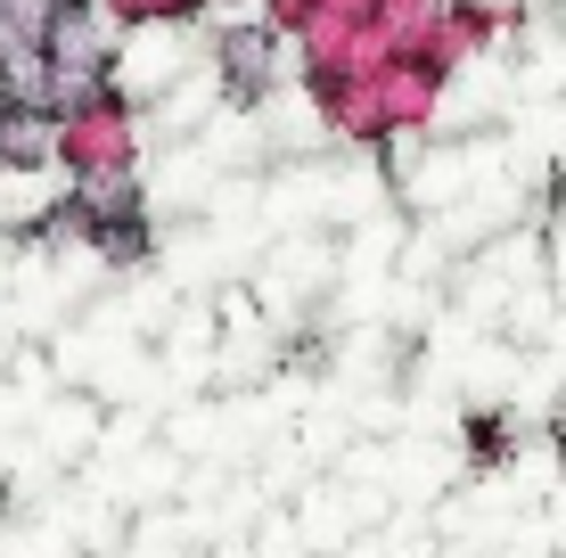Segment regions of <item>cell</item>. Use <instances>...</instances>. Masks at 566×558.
<instances>
[{
  "instance_id": "obj_1",
  "label": "cell",
  "mask_w": 566,
  "mask_h": 558,
  "mask_svg": "<svg viewBox=\"0 0 566 558\" xmlns=\"http://www.w3.org/2000/svg\"><path fill=\"white\" fill-rule=\"evenodd\" d=\"M57 172H140V107L132 99H83L57 115Z\"/></svg>"
},
{
  "instance_id": "obj_2",
  "label": "cell",
  "mask_w": 566,
  "mask_h": 558,
  "mask_svg": "<svg viewBox=\"0 0 566 558\" xmlns=\"http://www.w3.org/2000/svg\"><path fill=\"white\" fill-rule=\"evenodd\" d=\"M280 57L287 42L263 25V17H230L222 33H213V50H206V66H213V91H222L230 107H263L271 91H280Z\"/></svg>"
},
{
  "instance_id": "obj_3",
  "label": "cell",
  "mask_w": 566,
  "mask_h": 558,
  "mask_svg": "<svg viewBox=\"0 0 566 558\" xmlns=\"http://www.w3.org/2000/svg\"><path fill=\"white\" fill-rule=\"evenodd\" d=\"M0 172H57V107L0 99Z\"/></svg>"
},
{
  "instance_id": "obj_4",
  "label": "cell",
  "mask_w": 566,
  "mask_h": 558,
  "mask_svg": "<svg viewBox=\"0 0 566 558\" xmlns=\"http://www.w3.org/2000/svg\"><path fill=\"white\" fill-rule=\"evenodd\" d=\"M443 0H378V17H369V42H378V57H419L427 33H436Z\"/></svg>"
},
{
  "instance_id": "obj_5",
  "label": "cell",
  "mask_w": 566,
  "mask_h": 558,
  "mask_svg": "<svg viewBox=\"0 0 566 558\" xmlns=\"http://www.w3.org/2000/svg\"><path fill=\"white\" fill-rule=\"evenodd\" d=\"M115 17H124L132 33H156V25H189V17H206V0H107Z\"/></svg>"
},
{
  "instance_id": "obj_6",
  "label": "cell",
  "mask_w": 566,
  "mask_h": 558,
  "mask_svg": "<svg viewBox=\"0 0 566 558\" xmlns=\"http://www.w3.org/2000/svg\"><path fill=\"white\" fill-rule=\"evenodd\" d=\"M206 9H239V17H263V0H206Z\"/></svg>"
}]
</instances>
